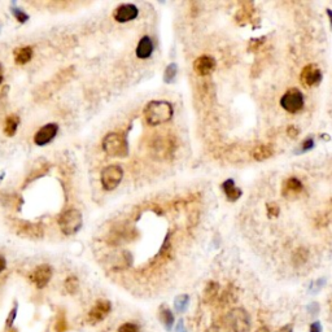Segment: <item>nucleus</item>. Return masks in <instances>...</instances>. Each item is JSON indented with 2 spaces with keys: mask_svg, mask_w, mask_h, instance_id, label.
<instances>
[{
  "mask_svg": "<svg viewBox=\"0 0 332 332\" xmlns=\"http://www.w3.org/2000/svg\"><path fill=\"white\" fill-rule=\"evenodd\" d=\"M222 189H223L224 195H226L229 201H236L241 196V190L238 189L233 179H227L222 183Z\"/></svg>",
  "mask_w": 332,
  "mask_h": 332,
  "instance_id": "obj_19",
  "label": "nucleus"
},
{
  "mask_svg": "<svg viewBox=\"0 0 332 332\" xmlns=\"http://www.w3.org/2000/svg\"><path fill=\"white\" fill-rule=\"evenodd\" d=\"M313 147H314V140H313V139L306 138L304 141H302L301 147H300V150L297 151V152H307V151H310Z\"/></svg>",
  "mask_w": 332,
  "mask_h": 332,
  "instance_id": "obj_34",
  "label": "nucleus"
},
{
  "mask_svg": "<svg viewBox=\"0 0 332 332\" xmlns=\"http://www.w3.org/2000/svg\"><path fill=\"white\" fill-rule=\"evenodd\" d=\"M300 80L305 87H314L318 86L322 82V72L317 68V65L309 64L302 69L301 74H300Z\"/></svg>",
  "mask_w": 332,
  "mask_h": 332,
  "instance_id": "obj_11",
  "label": "nucleus"
},
{
  "mask_svg": "<svg viewBox=\"0 0 332 332\" xmlns=\"http://www.w3.org/2000/svg\"><path fill=\"white\" fill-rule=\"evenodd\" d=\"M327 14H328L329 24H331V29H332V9H327Z\"/></svg>",
  "mask_w": 332,
  "mask_h": 332,
  "instance_id": "obj_41",
  "label": "nucleus"
},
{
  "mask_svg": "<svg viewBox=\"0 0 332 332\" xmlns=\"http://www.w3.org/2000/svg\"><path fill=\"white\" fill-rule=\"evenodd\" d=\"M256 332H270V329H268L267 327L263 326V327H260V328H258Z\"/></svg>",
  "mask_w": 332,
  "mask_h": 332,
  "instance_id": "obj_42",
  "label": "nucleus"
},
{
  "mask_svg": "<svg viewBox=\"0 0 332 332\" xmlns=\"http://www.w3.org/2000/svg\"><path fill=\"white\" fill-rule=\"evenodd\" d=\"M14 231L23 238L29 239H40L45 235L43 224L34 223V222H16L14 223Z\"/></svg>",
  "mask_w": 332,
  "mask_h": 332,
  "instance_id": "obj_8",
  "label": "nucleus"
},
{
  "mask_svg": "<svg viewBox=\"0 0 332 332\" xmlns=\"http://www.w3.org/2000/svg\"><path fill=\"white\" fill-rule=\"evenodd\" d=\"M318 310H319L318 304H312L307 306V312H309L310 314H313V316H316V314L318 313Z\"/></svg>",
  "mask_w": 332,
  "mask_h": 332,
  "instance_id": "obj_38",
  "label": "nucleus"
},
{
  "mask_svg": "<svg viewBox=\"0 0 332 332\" xmlns=\"http://www.w3.org/2000/svg\"><path fill=\"white\" fill-rule=\"evenodd\" d=\"M16 316H17V306H14L13 309L11 310V313H9L8 319H7V326L11 327L12 324H13L14 319H16Z\"/></svg>",
  "mask_w": 332,
  "mask_h": 332,
  "instance_id": "obj_36",
  "label": "nucleus"
},
{
  "mask_svg": "<svg viewBox=\"0 0 332 332\" xmlns=\"http://www.w3.org/2000/svg\"><path fill=\"white\" fill-rule=\"evenodd\" d=\"M160 318H161V322L165 324L166 328L168 329L172 328L173 324H174V314H173V312L169 309V307L163 306L162 309L160 310Z\"/></svg>",
  "mask_w": 332,
  "mask_h": 332,
  "instance_id": "obj_23",
  "label": "nucleus"
},
{
  "mask_svg": "<svg viewBox=\"0 0 332 332\" xmlns=\"http://www.w3.org/2000/svg\"><path fill=\"white\" fill-rule=\"evenodd\" d=\"M83 223L82 213L77 209H68L58 217V226L64 235H74L80 230Z\"/></svg>",
  "mask_w": 332,
  "mask_h": 332,
  "instance_id": "obj_3",
  "label": "nucleus"
},
{
  "mask_svg": "<svg viewBox=\"0 0 332 332\" xmlns=\"http://www.w3.org/2000/svg\"><path fill=\"white\" fill-rule=\"evenodd\" d=\"M218 291L219 287L217 283H209V284L206 285V288H205V300H206V302H212L213 300H216L217 296H218Z\"/></svg>",
  "mask_w": 332,
  "mask_h": 332,
  "instance_id": "obj_24",
  "label": "nucleus"
},
{
  "mask_svg": "<svg viewBox=\"0 0 332 332\" xmlns=\"http://www.w3.org/2000/svg\"><path fill=\"white\" fill-rule=\"evenodd\" d=\"M280 106L288 113H297L304 108V96L299 89H289L280 99Z\"/></svg>",
  "mask_w": 332,
  "mask_h": 332,
  "instance_id": "obj_6",
  "label": "nucleus"
},
{
  "mask_svg": "<svg viewBox=\"0 0 332 332\" xmlns=\"http://www.w3.org/2000/svg\"><path fill=\"white\" fill-rule=\"evenodd\" d=\"M174 109L169 101L163 100H153L150 101L144 108V119L150 126H158L166 123L172 119Z\"/></svg>",
  "mask_w": 332,
  "mask_h": 332,
  "instance_id": "obj_1",
  "label": "nucleus"
},
{
  "mask_svg": "<svg viewBox=\"0 0 332 332\" xmlns=\"http://www.w3.org/2000/svg\"><path fill=\"white\" fill-rule=\"evenodd\" d=\"M73 70H74V68H68V69H65V70H63V72L58 73V74L56 75L52 80H51V82H47L46 85H43L42 87H39L36 96H39V95H43V99H46V97H50L51 95L53 94V91H55V90L60 89L63 85H65V83H67L68 80L72 78Z\"/></svg>",
  "mask_w": 332,
  "mask_h": 332,
  "instance_id": "obj_7",
  "label": "nucleus"
},
{
  "mask_svg": "<svg viewBox=\"0 0 332 332\" xmlns=\"http://www.w3.org/2000/svg\"><path fill=\"white\" fill-rule=\"evenodd\" d=\"M118 332H139V326L135 323H123L118 328Z\"/></svg>",
  "mask_w": 332,
  "mask_h": 332,
  "instance_id": "obj_33",
  "label": "nucleus"
},
{
  "mask_svg": "<svg viewBox=\"0 0 332 332\" xmlns=\"http://www.w3.org/2000/svg\"><path fill=\"white\" fill-rule=\"evenodd\" d=\"M122 177H123V170L119 165H109L104 168L100 175L102 189L107 191H113L121 183Z\"/></svg>",
  "mask_w": 332,
  "mask_h": 332,
  "instance_id": "obj_4",
  "label": "nucleus"
},
{
  "mask_svg": "<svg viewBox=\"0 0 332 332\" xmlns=\"http://www.w3.org/2000/svg\"><path fill=\"white\" fill-rule=\"evenodd\" d=\"M3 82V74H2V70H0V83Z\"/></svg>",
  "mask_w": 332,
  "mask_h": 332,
  "instance_id": "obj_43",
  "label": "nucleus"
},
{
  "mask_svg": "<svg viewBox=\"0 0 332 332\" xmlns=\"http://www.w3.org/2000/svg\"><path fill=\"white\" fill-rule=\"evenodd\" d=\"M189 301L190 297L187 296V295H180V296H178L177 299H175V309H177L179 313H182V312H184V310L187 309V306H189Z\"/></svg>",
  "mask_w": 332,
  "mask_h": 332,
  "instance_id": "obj_27",
  "label": "nucleus"
},
{
  "mask_svg": "<svg viewBox=\"0 0 332 332\" xmlns=\"http://www.w3.org/2000/svg\"><path fill=\"white\" fill-rule=\"evenodd\" d=\"M19 125V118L16 114H9L8 117L4 121V128L3 131L7 136H13L14 134L17 133V129H18Z\"/></svg>",
  "mask_w": 332,
  "mask_h": 332,
  "instance_id": "obj_21",
  "label": "nucleus"
},
{
  "mask_svg": "<svg viewBox=\"0 0 332 332\" xmlns=\"http://www.w3.org/2000/svg\"><path fill=\"white\" fill-rule=\"evenodd\" d=\"M178 73V67L177 64H170L168 65V68L165 69V74H163V80L165 83H172L173 80L175 79Z\"/></svg>",
  "mask_w": 332,
  "mask_h": 332,
  "instance_id": "obj_26",
  "label": "nucleus"
},
{
  "mask_svg": "<svg viewBox=\"0 0 332 332\" xmlns=\"http://www.w3.org/2000/svg\"><path fill=\"white\" fill-rule=\"evenodd\" d=\"M52 274V267L47 263H43V265H39L38 267L34 268L33 273L30 274V280L36 288L42 289L50 283Z\"/></svg>",
  "mask_w": 332,
  "mask_h": 332,
  "instance_id": "obj_9",
  "label": "nucleus"
},
{
  "mask_svg": "<svg viewBox=\"0 0 332 332\" xmlns=\"http://www.w3.org/2000/svg\"><path fill=\"white\" fill-rule=\"evenodd\" d=\"M299 134H300L299 128H296L295 125H289V126L287 128V135L289 136V138H292V139L297 138V136H299Z\"/></svg>",
  "mask_w": 332,
  "mask_h": 332,
  "instance_id": "obj_35",
  "label": "nucleus"
},
{
  "mask_svg": "<svg viewBox=\"0 0 332 332\" xmlns=\"http://www.w3.org/2000/svg\"><path fill=\"white\" fill-rule=\"evenodd\" d=\"M309 332H322V326L319 322H314V323L310 324Z\"/></svg>",
  "mask_w": 332,
  "mask_h": 332,
  "instance_id": "obj_37",
  "label": "nucleus"
},
{
  "mask_svg": "<svg viewBox=\"0 0 332 332\" xmlns=\"http://www.w3.org/2000/svg\"><path fill=\"white\" fill-rule=\"evenodd\" d=\"M153 52V43L150 36H143L136 46V56L141 60L150 58Z\"/></svg>",
  "mask_w": 332,
  "mask_h": 332,
  "instance_id": "obj_15",
  "label": "nucleus"
},
{
  "mask_svg": "<svg viewBox=\"0 0 332 332\" xmlns=\"http://www.w3.org/2000/svg\"><path fill=\"white\" fill-rule=\"evenodd\" d=\"M58 126L56 123H48L45 125L43 128L39 129L34 135V143L39 147H43L47 143H50L56 135H57Z\"/></svg>",
  "mask_w": 332,
  "mask_h": 332,
  "instance_id": "obj_13",
  "label": "nucleus"
},
{
  "mask_svg": "<svg viewBox=\"0 0 332 332\" xmlns=\"http://www.w3.org/2000/svg\"><path fill=\"white\" fill-rule=\"evenodd\" d=\"M279 332H292V327L291 326H284Z\"/></svg>",
  "mask_w": 332,
  "mask_h": 332,
  "instance_id": "obj_40",
  "label": "nucleus"
},
{
  "mask_svg": "<svg viewBox=\"0 0 332 332\" xmlns=\"http://www.w3.org/2000/svg\"><path fill=\"white\" fill-rule=\"evenodd\" d=\"M139 14L138 7L134 4H121L113 11V18L119 24L130 23Z\"/></svg>",
  "mask_w": 332,
  "mask_h": 332,
  "instance_id": "obj_12",
  "label": "nucleus"
},
{
  "mask_svg": "<svg viewBox=\"0 0 332 332\" xmlns=\"http://www.w3.org/2000/svg\"><path fill=\"white\" fill-rule=\"evenodd\" d=\"M68 331V323L64 316H58L55 323V332H67Z\"/></svg>",
  "mask_w": 332,
  "mask_h": 332,
  "instance_id": "obj_30",
  "label": "nucleus"
},
{
  "mask_svg": "<svg viewBox=\"0 0 332 332\" xmlns=\"http://www.w3.org/2000/svg\"><path fill=\"white\" fill-rule=\"evenodd\" d=\"M78 285H79V282H78V278L75 277V275H70V277H68L67 279H65L64 287L68 294L74 295L78 289Z\"/></svg>",
  "mask_w": 332,
  "mask_h": 332,
  "instance_id": "obj_25",
  "label": "nucleus"
},
{
  "mask_svg": "<svg viewBox=\"0 0 332 332\" xmlns=\"http://www.w3.org/2000/svg\"><path fill=\"white\" fill-rule=\"evenodd\" d=\"M266 208H267V216L268 217H273V218H275V217L279 216V206H278L277 202H268L267 205H266Z\"/></svg>",
  "mask_w": 332,
  "mask_h": 332,
  "instance_id": "obj_32",
  "label": "nucleus"
},
{
  "mask_svg": "<svg viewBox=\"0 0 332 332\" xmlns=\"http://www.w3.org/2000/svg\"><path fill=\"white\" fill-rule=\"evenodd\" d=\"M102 151L111 157H126L129 153V144L126 138L118 133H111L102 139Z\"/></svg>",
  "mask_w": 332,
  "mask_h": 332,
  "instance_id": "obj_2",
  "label": "nucleus"
},
{
  "mask_svg": "<svg viewBox=\"0 0 332 332\" xmlns=\"http://www.w3.org/2000/svg\"><path fill=\"white\" fill-rule=\"evenodd\" d=\"M265 39H266L265 36H262V38L251 39V40H249V45H248V51H251V52H257V51L260 50L261 46L263 45Z\"/></svg>",
  "mask_w": 332,
  "mask_h": 332,
  "instance_id": "obj_29",
  "label": "nucleus"
},
{
  "mask_svg": "<svg viewBox=\"0 0 332 332\" xmlns=\"http://www.w3.org/2000/svg\"><path fill=\"white\" fill-rule=\"evenodd\" d=\"M302 191V183L301 180L297 179V178L292 177L288 178L287 180L283 184L282 194L283 196H294V195L300 194Z\"/></svg>",
  "mask_w": 332,
  "mask_h": 332,
  "instance_id": "obj_17",
  "label": "nucleus"
},
{
  "mask_svg": "<svg viewBox=\"0 0 332 332\" xmlns=\"http://www.w3.org/2000/svg\"><path fill=\"white\" fill-rule=\"evenodd\" d=\"M12 13H13V16L16 17V19L19 24H25L29 19L28 14H26L24 11H21L19 8H13L12 9Z\"/></svg>",
  "mask_w": 332,
  "mask_h": 332,
  "instance_id": "obj_31",
  "label": "nucleus"
},
{
  "mask_svg": "<svg viewBox=\"0 0 332 332\" xmlns=\"http://www.w3.org/2000/svg\"><path fill=\"white\" fill-rule=\"evenodd\" d=\"M33 57V48L25 46V47H19L14 51V63L17 65H25Z\"/></svg>",
  "mask_w": 332,
  "mask_h": 332,
  "instance_id": "obj_20",
  "label": "nucleus"
},
{
  "mask_svg": "<svg viewBox=\"0 0 332 332\" xmlns=\"http://www.w3.org/2000/svg\"><path fill=\"white\" fill-rule=\"evenodd\" d=\"M112 305L108 300H100L96 304L92 306V309L90 310L89 316H87V319L91 324H96L99 322L104 321L107 318L109 313H111Z\"/></svg>",
  "mask_w": 332,
  "mask_h": 332,
  "instance_id": "obj_10",
  "label": "nucleus"
},
{
  "mask_svg": "<svg viewBox=\"0 0 332 332\" xmlns=\"http://www.w3.org/2000/svg\"><path fill=\"white\" fill-rule=\"evenodd\" d=\"M255 14V8H253L252 3H244L241 8L236 12L235 21L239 25H245V24L251 23V19L253 18Z\"/></svg>",
  "mask_w": 332,
  "mask_h": 332,
  "instance_id": "obj_16",
  "label": "nucleus"
},
{
  "mask_svg": "<svg viewBox=\"0 0 332 332\" xmlns=\"http://www.w3.org/2000/svg\"><path fill=\"white\" fill-rule=\"evenodd\" d=\"M227 324L234 332H248L251 328V319L243 307H235L227 314Z\"/></svg>",
  "mask_w": 332,
  "mask_h": 332,
  "instance_id": "obj_5",
  "label": "nucleus"
},
{
  "mask_svg": "<svg viewBox=\"0 0 332 332\" xmlns=\"http://www.w3.org/2000/svg\"><path fill=\"white\" fill-rule=\"evenodd\" d=\"M274 155V147L272 144H258L253 150L252 156L256 161H265Z\"/></svg>",
  "mask_w": 332,
  "mask_h": 332,
  "instance_id": "obj_18",
  "label": "nucleus"
},
{
  "mask_svg": "<svg viewBox=\"0 0 332 332\" xmlns=\"http://www.w3.org/2000/svg\"><path fill=\"white\" fill-rule=\"evenodd\" d=\"M6 266H7L6 258L2 257V256H0V273H3L4 272V268H6Z\"/></svg>",
  "mask_w": 332,
  "mask_h": 332,
  "instance_id": "obj_39",
  "label": "nucleus"
},
{
  "mask_svg": "<svg viewBox=\"0 0 332 332\" xmlns=\"http://www.w3.org/2000/svg\"><path fill=\"white\" fill-rule=\"evenodd\" d=\"M216 65H217L216 60H214L212 56L202 55L195 60L194 70L197 75H200V77H205V75H209L211 73L214 72Z\"/></svg>",
  "mask_w": 332,
  "mask_h": 332,
  "instance_id": "obj_14",
  "label": "nucleus"
},
{
  "mask_svg": "<svg viewBox=\"0 0 332 332\" xmlns=\"http://www.w3.org/2000/svg\"><path fill=\"white\" fill-rule=\"evenodd\" d=\"M155 148L157 150L158 156H169L170 153H173V148H174V144H173L172 138H163L161 140H158L156 143Z\"/></svg>",
  "mask_w": 332,
  "mask_h": 332,
  "instance_id": "obj_22",
  "label": "nucleus"
},
{
  "mask_svg": "<svg viewBox=\"0 0 332 332\" xmlns=\"http://www.w3.org/2000/svg\"><path fill=\"white\" fill-rule=\"evenodd\" d=\"M307 256H309V253H307L306 249L299 248L294 255V262L296 263V265H302V263L306 262Z\"/></svg>",
  "mask_w": 332,
  "mask_h": 332,
  "instance_id": "obj_28",
  "label": "nucleus"
}]
</instances>
